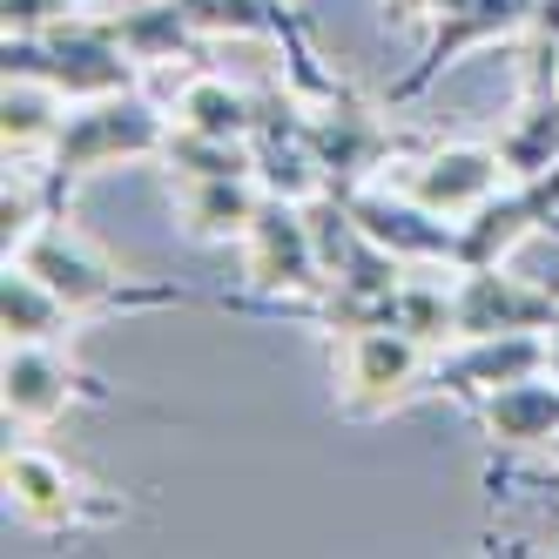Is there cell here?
Segmentation results:
<instances>
[{
  "instance_id": "1",
  "label": "cell",
  "mask_w": 559,
  "mask_h": 559,
  "mask_svg": "<svg viewBox=\"0 0 559 559\" xmlns=\"http://www.w3.org/2000/svg\"><path fill=\"white\" fill-rule=\"evenodd\" d=\"M169 108H155L142 88L122 95H88V102H68L55 142L41 148V182L55 195V210L68 216V195L74 182H88L102 169H122V163H155L169 142Z\"/></svg>"
},
{
  "instance_id": "2",
  "label": "cell",
  "mask_w": 559,
  "mask_h": 559,
  "mask_svg": "<svg viewBox=\"0 0 559 559\" xmlns=\"http://www.w3.org/2000/svg\"><path fill=\"white\" fill-rule=\"evenodd\" d=\"M0 74L8 82H41L61 102H88V95H122L142 88V61L129 55V41L115 34L108 14H68L41 34H0Z\"/></svg>"
},
{
  "instance_id": "3",
  "label": "cell",
  "mask_w": 559,
  "mask_h": 559,
  "mask_svg": "<svg viewBox=\"0 0 559 559\" xmlns=\"http://www.w3.org/2000/svg\"><path fill=\"white\" fill-rule=\"evenodd\" d=\"M8 263H27L74 317H129V310H176V304H189L182 284H148V276L115 270L95 243H82V236L68 229V216H48Z\"/></svg>"
},
{
  "instance_id": "4",
  "label": "cell",
  "mask_w": 559,
  "mask_h": 559,
  "mask_svg": "<svg viewBox=\"0 0 559 559\" xmlns=\"http://www.w3.org/2000/svg\"><path fill=\"white\" fill-rule=\"evenodd\" d=\"M431 357L418 337L397 324H371L331 337V405L344 425H384L397 412H412L418 397H431Z\"/></svg>"
},
{
  "instance_id": "5",
  "label": "cell",
  "mask_w": 559,
  "mask_h": 559,
  "mask_svg": "<svg viewBox=\"0 0 559 559\" xmlns=\"http://www.w3.org/2000/svg\"><path fill=\"white\" fill-rule=\"evenodd\" d=\"M0 486H8V506L34 533H102V526L135 519V499H122L115 486H95L82 465H68L41 445H8Z\"/></svg>"
},
{
  "instance_id": "6",
  "label": "cell",
  "mask_w": 559,
  "mask_h": 559,
  "mask_svg": "<svg viewBox=\"0 0 559 559\" xmlns=\"http://www.w3.org/2000/svg\"><path fill=\"white\" fill-rule=\"evenodd\" d=\"M384 102L371 108L365 95H357L350 82L324 102H310V148H317V169H324V189L331 195H357L365 182H378V169L405 163V155H418L425 142L391 129L384 122Z\"/></svg>"
},
{
  "instance_id": "7",
  "label": "cell",
  "mask_w": 559,
  "mask_h": 559,
  "mask_svg": "<svg viewBox=\"0 0 559 559\" xmlns=\"http://www.w3.org/2000/svg\"><path fill=\"white\" fill-rule=\"evenodd\" d=\"M324 257H317L310 236V210L290 203V195H263V210L243 229V297H223L229 310L250 304H304L324 297Z\"/></svg>"
},
{
  "instance_id": "8",
  "label": "cell",
  "mask_w": 559,
  "mask_h": 559,
  "mask_svg": "<svg viewBox=\"0 0 559 559\" xmlns=\"http://www.w3.org/2000/svg\"><path fill=\"white\" fill-rule=\"evenodd\" d=\"M0 405H8V425H55L74 405H115V384L82 371L61 344H8Z\"/></svg>"
},
{
  "instance_id": "9",
  "label": "cell",
  "mask_w": 559,
  "mask_h": 559,
  "mask_svg": "<svg viewBox=\"0 0 559 559\" xmlns=\"http://www.w3.org/2000/svg\"><path fill=\"white\" fill-rule=\"evenodd\" d=\"M533 14H539V0H459L452 14H438V21L425 27V55L384 88V108L418 102V95L438 82V74L459 68L472 48H492V41H506V34H526Z\"/></svg>"
},
{
  "instance_id": "10",
  "label": "cell",
  "mask_w": 559,
  "mask_h": 559,
  "mask_svg": "<svg viewBox=\"0 0 559 559\" xmlns=\"http://www.w3.org/2000/svg\"><path fill=\"white\" fill-rule=\"evenodd\" d=\"M546 223H559V163L539 176H512L499 195H486L472 216H459V270L478 263H506L526 236H539Z\"/></svg>"
},
{
  "instance_id": "11",
  "label": "cell",
  "mask_w": 559,
  "mask_h": 559,
  "mask_svg": "<svg viewBox=\"0 0 559 559\" xmlns=\"http://www.w3.org/2000/svg\"><path fill=\"white\" fill-rule=\"evenodd\" d=\"M499 155L506 176H539L559 163V41L539 14L526 27V88H519V108L499 135Z\"/></svg>"
},
{
  "instance_id": "12",
  "label": "cell",
  "mask_w": 559,
  "mask_h": 559,
  "mask_svg": "<svg viewBox=\"0 0 559 559\" xmlns=\"http://www.w3.org/2000/svg\"><path fill=\"white\" fill-rule=\"evenodd\" d=\"M250 148H257V176H263L270 195H290V203L324 195V169H317V148H310V102L290 82H270L263 88Z\"/></svg>"
},
{
  "instance_id": "13",
  "label": "cell",
  "mask_w": 559,
  "mask_h": 559,
  "mask_svg": "<svg viewBox=\"0 0 559 559\" xmlns=\"http://www.w3.org/2000/svg\"><path fill=\"white\" fill-rule=\"evenodd\" d=\"M552 365L546 331H506V337H459L431 357V397H452V405H478L486 391L512 384V378H539Z\"/></svg>"
},
{
  "instance_id": "14",
  "label": "cell",
  "mask_w": 559,
  "mask_h": 559,
  "mask_svg": "<svg viewBox=\"0 0 559 559\" xmlns=\"http://www.w3.org/2000/svg\"><path fill=\"white\" fill-rule=\"evenodd\" d=\"M459 337H506V331H559V290H539L506 263L452 270Z\"/></svg>"
},
{
  "instance_id": "15",
  "label": "cell",
  "mask_w": 559,
  "mask_h": 559,
  "mask_svg": "<svg viewBox=\"0 0 559 559\" xmlns=\"http://www.w3.org/2000/svg\"><path fill=\"white\" fill-rule=\"evenodd\" d=\"M512 176H506V155L499 142H445V148H418L405 155V195H418L425 210L438 216H472L486 195H499Z\"/></svg>"
},
{
  "instance_id": "16",
  "label": "cell",
  "mask_w": 559,
  "mask_h": 559,
  "mask_svg": "<svg viewBox=\"0 0 559 559\" xmlns=\"http://www.w3.org/2000/svg\"><path fill=\"white\" fill-rule=\"evenodd\" d=\"M344 203H350V216L365 223L391 257L431 263V270H459V216H438V210L418 203V195L378 189V182H365L357 195H344Z\"/></svg>"
},
{
  "instance_id": "17",
  "label": "cell",
  "mask_w": 559,
  "mask_h": 559,
  "mask_svg": "<svg viewBox=\"0 0 559 559\" xmlns=\"http://www.w3.org/2000/svg\"><path fill=\"white\" fill-rule=\"evenodd\" d=\"M263 176H169V203H176V223L189 243H243L250 216L263 210Z\"/></svg>"
},
{
  "instance_id": "18",
  "label": "cell",
  "mask_w": 559,
  "mask_h": 559,
  "mask_svg": "<svg viewBox=\"0 0 559 559\" xmlns=\"http://www.w3.org/2000/svg\"><path fill=\"white\" fill-rule=\"evenodd\" d=\"M472 425L486 431V445H499V452L552 445V438H559V378L539 371V378H512V384L486 391L472 405Z\"/></svg>"
},
{
  "instance_id": "19",
  "label": "cell",
  "mask_w": 559,
  "mask_h": 559,
  "mask_svg": "<svg viewBox=\"0 0 559 559\" xmlns=\"http://www.w3.org/2000/svg\"><path fill=\"white\" fill-rule=\"evenodd\" d=\"M108 21H115V34L129 41V55L142 68H176V61L195 68L203 48H210V34L182 14V0H115Z\"/></svg>"
},
{
  "instance_id": "20",
  "label": "cell",
  "mask_w": 559,
  "mask_h": 559,
  "mask_svg": "<svg viewBox=\"0 0 559 559\" xmlns=\"http://www.w3.org/2000/svg\"><path fill=\"white\" fill-rule=\"evenodd\" d=\"M257 108H263V88H236V82H223V74H189V82L176 88V102H169V122L195 129V135L250 142Z\"/></svg>"
},
{
  "instance_id": "21",
  "label": "cell",
  "mask_w": 559,
  "mask_h": 559,
  "mask_svg": "<svg viewBox=\"0 0 559 559\" xmlns=\"http://www.w3.org/2000/svg\"><path fill=\"white\" fill-rule=\"evenodd\" d=\"M74 324H82V317H74L27 263H8V276H0V331H8V344H68Z\"/></svg>"
},
{
  "instance_id": "22",
  "label": "cell",
  "mask_w": 559,
  "mask_h": 559,
  "mask_svg": "<svg viewBox=\"0 0 559 559\" xmlns=\"http://www.w3.org/2000/svg\"><path fill=\"white\" fill-rule=\"evenodd\" d=\"M425 270L431 263H412L391 324L405 331V337H418L425 350H445V344H459V297H452V284H438V276H425Z\"/></svg>"
},
{
  "instance_id": "23",
  "label": "cell",
  "mask_w": 559,
  "mask_h": 559,
  "mask_svg": "<svg viewBox=\"0 0 559 559\" xmlns=\"http://www.w3.org/2000/svg\"><path fill=\"white\" fill-rule=\"evenodd\" d=\"M163 176H257V148L229 142V135H195V129H169L163 142Z\"/></svg>"
},
{
  "instance_id": "24",
  "label": "cell",
  "mask_w": 559,
  "mask_h": 559,
  "mask_svg": "<svg viewBox=\"0 0 559 559\" xmlns=\"http://www.w3.org/2000/svg\"><path fill=\"white\" fill-rule=\"evenodd\" d=\"M61 115H68V102L55 88H41V82H8V108H0L8 163H14V155H27V148H48L55 129H61Z\"/></svg>"
},
{
  "instance_id": "25",
  "label": "cell",
  "mask_w": 559,
  "mask_h": 559,
  "mask_svg": "<svg viewBox=\"0 0 559 559\" xmlns=\"http://www.w3.org/2000/svg\"><path fill=\"white\" fill-rule=\"evenodd\" d=\"M552 465H486V499H512V486H533V492H546V499H559V438H552Z\"/></svg>"
},
{
  "instance_id": "26",
  "label": "cell",
  "mask_w": 559,
  "mask_h": 559,
  "mask_svg": "<svg viewBox=\"0 0 559 559\" xmlns=\"http://www.w3.org/2000/svg\"><path fill=\"white\" fill-rule=\"evenodd\" d=\"M68 14H82V0H0V34H41Z\"/></svg>"
},
{
  "instance_id": "27",
  "label": "cell",
  "mask_w": 559,
  "mask_h": 559,
  "mask_svg": "<svg viewBox=\"0 0 559 559\" xmlns=\"http://www.w3.org/2000/svg\"><path fill=\"white\" fill-rule=\"evenodd\" d=\"M459 0H384V14L391 21H418V27H431L438 14H452Z\"/></svg>"
},
{
  "instance_id": "28",
  "label": "cell",
  "mask_w": 559,
  "mask_h": 559,
  "mask_svg": "<svg viewBox=\"0 0 559 559\" xmlns=\"http://www.w3.org/2000/svg\"><path fill=\"white\" fill-rule=\"evenodd\" d=\"M546 350H552V365H546V371L559 378V331H546Z\"/></svg>"
},
{
  "instance_id": "29",
  "label": "cell",
  "mask_w": 559,
  "mask_h": 559,
  "mask_svg": "<svg viewBox=\"0 0 559 559\" xmlns=\"http://www.w3.org/2000/svg\"><path fill=\"white\" fill-rule=\"evenodd\" d=\"M552 519H559V499H552Z\"/></svg>"
}]
</instances>
